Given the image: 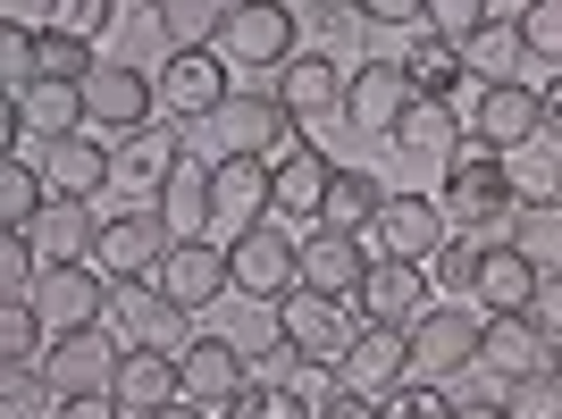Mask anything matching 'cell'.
I'll return each mask as SVG.
<instances>
[{
    "instance_id": "obj_46",
    "label": "cell",
    "mask_w": 562,
    "mask_h": 419,
    "mask_svg": "<svg viewBox=\"0 0 562 419\" xmlns=\"http://www.w3.org/2000/svg\"><path fill=\"white\" fill-rule=\"evenodd\" d=\"M520 43H529V59H554L562 68V0H529L520 9Z\"/></svg>"
},
{
    "instance_id": "obj_44",
    "label": "cell",
    "mask_w": 562,
    "mask_h": 419,
    "mask_svg": "<svg viewBox=\"0 0 562 419\" xmlns=\"http://www.w3.org/2000/svg\"><path fill=\"white\" fill-rule=\"evenodd\" d=\"M504 411L513 419H562V377L538 370V377H520V386H504Z\"/></svg>"
},
{
    "instance_id": "obj_34",
    "label": "cell",
    "mask_w": 562,
    "mask_h": 419,
    "mask_svg": "<svg viewBox=\"0 0 562 419\" xmlns=\"http://www.w3.org/2000/svg\"><path fill=\"white\" fill-rule=\"evenodd\" d=\"M386 143H395V151H412V160H453V151H462V126H453L446 101H412V110H403V126H395Z\"/></svg>"
},
{
    "instance_id": "obj_1",
    "label": "cell",
    "mask_w": 562,
    "mask_h": 419,
    "mask_svg": "<svg viewBox=\"0 0 562 419\" xmlns=\"http://www.w3.org/2000/svg\"><path fill=\"white\" fill-rule=\"evenodd\" d=\"M437 202H446V227H453V235L504 244V235H513V210L529 202V193L513 185V160H504L495 143L462 135V151L446 160V185H437Z\"/></svg>"
},
{
    "instance_id": "obj_21",
    "label": "cell",
    "mask_w": 562,
    "mask_h": 419,
    "mask_svg": "<svg viewBox=\"0 0 562 419\" xmlns=\"http://www.w3.org/2000/svg\"><path fill=\"white\" fill-rule=\"evenodd\" d=\"M412 101H420V93H412L403 59H361V68H352V84H345V117L361 126V135H395Z\"/></svg>"
},
{
    "instance_id": "obj_36",
    "label": "cell",
    "mask_w": 562,
    "mask_h": 419,
    "mask_svg": "<svg viewBox=\"0 0 562 419\" xmlns=\"http://www.w3.org/2000/svg\"><path fill=\"white\" fill-rule=\"evenodd\" d=\"M378 210H386V185H378L370 168H336V185H328V218H319V227L370 235V227H378Z\"/></svg>"
},
{
    "instance_id": "obj_4",
    "label": "cell",
    "mask_w": 562,
    "mask_h": 419,
    "mask_svg": "<svg viewBox=\"0 0 562 419\" xmlns=\"http://www.w3.org/2000/svg\"><path fill=\"white\" fill-rule=\"evenodd\" d=\"M227 269H235V294H244V303H269V310H278L285 294L303 285V244L260 218V227L227 235Z\"/></svg>"
},
{
    "instance_id": "obj_55",
    "label": "cell",
    "mask_w": 562,
    "mask_h": 419,
    "mask_svg": "<svg viewBox=\"0 0 562 419\" xmlns=\"http://www.w3.org/2000/svg\"><path fill=\"white\" fill-rule=\"evenodd\" d=\"M453 419H513V411H504V395H479V403H462Z\"/></svg>"
},
{
    "instance_id": "obj_22",
    "label": "cell",
    "mask_w": 562,
    "mask_h": 419,
    "mask_svg": "<svg viewBox=\"0 0 562 419\" xmlns=\"http://www.w3.org/2000/svg\"><path fill=\"white\" fill-rule=\"evenodd\" d=\"M370 235H378L386 260H428L453 227H446V202H437V193H386V210H378Z\"/></svg>"
},
{
    "instance_id": "obj_49",
    "label": "cell",
    "mask_w": 562,
    "mask_h": 419,
    "mask_svg": "<svg viewBox=\"0 0 562 419\" xmlns=\"http://www.w3.org/2000/svg\"><path fill=\"white\" fill-rule=\"evenodd\" d=\"M487 18H495V0H428V25H437V34H453V43H470Z\"/></svg>"
},
{
    "instance_id": "obj_52",
    "label": "cell",
    "mask_w": 562,
    "mask_h": 419,
    "mask_svg": "<svg viewBox=\"0 0 562 419\" xmlns=\"http://www.w3.org/2000/svg\"><path fill=\"white\" fill-rule=\"evenodd\" d=\"M538 327H546V336L562 344V269H554V278L538 285Z\"/></svg>"
},
{
    "instance_id": "obj_5",
    "label": "cell",
    "mask_w": 562,
    "mask_h": 419,
    "mask_svg": "<svg viewBox=\"0 0 562 419\" xmlns=\"http://www.w3.org/2000/svg\"><path fill=\"white\" fill-rule=\"evenodd\" d=\"M278 210V168L260 160V151H218L211 160V218H218V244L227 235H244V227H260Z\"/></svg>"
},
{
    "instance_id": "obj_30",
    "label": "cell",
    "mask_w": 562,
    "mask_h": 419,
    "mask_svg": "<svg viewBox=\"0 0 562 419\" xmlns=\"http://www.w3.org/2000/svg\"><path fill=\"white\" fill-rule=\"evenodd\" d=\"M538 285H546V269L529 252L487 244V260H479V310H538Z\"/></svg>"
},
{
    "instance_id": "obj_24",
    "label": "cell",
    "mask_w": 562,
    "mask_h": 419,
    "mask_svg": "<svg viewBox=\"0 0 562 419\" xmlns=\"http://www.w3.org/2000/svg\"><path fill=\"white\" fill-rule=\"evenodd\" d=\"M370 244L361 235H345V227H311L303 235V285L311 294H336V303H352V285L370 278Z\"/></svg>"
},
{
    "instance_id": "obj_2",
    "label": "cell",
    "mask_w": 562,
    "mask_h": 419,
    "mask_svg": "<svg viewBox=\"0 0 562 419\" xmlns=\"http://www.w3.org/2000/svg\"><path fill=\"white\" fill-rule=\"evenodd\" d=\"M211 50L227 68H285V59L303 50V18H294L285 0H227Z\"/></svg>"
},
{
    "instance_id": "obj_11",
    "label": "cell",
    "mask_w": 562,
    "mask_h": 419,
    "mask_svg": "<svg viewBox=\"0 0 562 419\" xmlns=\"http://www.w3.org/2000/svg\"><path fill=\"white\" fill-rule=\"evenodd\" d=\"M479 370H495V386H520V377L554 370V336L538 327V310H487V327H479Z\"/></svg>"
},
{
    "instance_id": "obj_58",
    "label": "cell",
    "mask_w": 562,
    "mask_h": 419,
    "mask_svg": "<svg viewBox=\"0 0 562 419\" xmlns=\"http://www.w3.org/2000/svg\"><path fill=\"white\" fill-rule=\"evenodd\" d=\"M554 377H562V344H554Z\"/></svg>"
},
{
    "instance_id": "obj_43",
    "label": "cell",
    "mask_w": 562,
    "mask_h": 419,
    "mask_svg": "<svg viewBox=\"0 0 562 419\" xmlns=\"http://www.w3.org/2000/svg\"><path fill=\"white\" fill-rule=\"evenodd\" d=\"M117 25V0H50V34H76V43H101Z\"/></svg>"
},
{
    "instance_id": "obj_56",
    "label": "cell",
    "mask_w": 562,
    "mask_h": 419,
    "mask_svg": "<svg viewBox=\"0 0 562 419\" xmlns=\"http://www.w3.org/2000/svg\"><path fill=\"white\" fill-rule=\"evenodd\" d=\"M160 419H218V411H211V403H193V395H177V403H168Z\"/></svg>"
},
{
    "instance_id": "obj_35",
    "label": "cell",
    "mask_w": 562,
    "mask_h": 419,
    "mask_svg": "<svg viewBox=\"0 0 562 419\" xmlns=\"http://www.w3.org/2000/svg\"><path fill=\"white\" fill-rule=\"evenodd\" d=\"M177 160H186L177 126H135V135H117V177H126V185H160Z\"/></svg>"
},
{
    "instance_id": "obj_6",
    "label": "cell",
    "mask_w": 562,
    "mask_h": 419,
    "mask_svg": "<svg viewBox=\"0 0 562 419\" xmlns=\"http://www.w3.org/2000/svg\"><path fill=\"white\" fill-rule=\"evenodd\" d=\"M361 336V310L336 303V294H311V285H294L278 303V344L303 352V361H345V344Z\"/></svg>"
},
{
    "instance_id": "obj_15",
    "label": "cell",
    "mask_w": 562,
    "mask_h": 419,
    "mask_svg": "<svg viewBox=\"0 0 562 419\" xmlns=\"http://www.w3.org/2000/svg\"><path fill=\"white\" fill-rule=\"evenodd\" d=\"M428 303H437V285H428L420 260H386V252H378L370 278L352 285V310H361V319H378V327H412Z\"/></svg>"
},
{
    "instance_id": "obj_51",
    "label": "cell",
    "mask_w": 562,
    "mask_h": 419,
    "mask_svg": "<svg viewBox=\"0 0 562 419\" xmlns=\"http://www.w3.org/2000/svg\"><path fill=\"white\" fill-rule=\"evenodd\" d=\"M50 419H126V403L117 395H68V403H50Z\"/></svg>"
},
{
    "instance_id": "obj_18",
    "label": "cell",
    "mask_w": 562,
    "mask_h": 419,
    "mask_svg": "<svg viewBox=\"0 0 562 419\" xmlns=\"http://www.w3.org/2000/svg\"><path fill=\"white\" fill-rule=\"evenodd\" d=\"M43 177H50V202H101L117 185V151L85 126L68 143H43Z\"/></svg>"
},
{
    "instance_id": "obj_17",
    "label": "cell",
    "mask_w": 562,
    "mask_h": 419,
    "mask_svg": "<svg viewBox=\"0 0 562 419\" xmlns=\"http://www.w3.org/2000/svg\"><path fill=\"white\" fill-rule=\"evenodd\" d=\"M227 101H235V84H227V59H218L211 43L168 50V68H160V110L168 117H218Z\"/></svg>"
},
{
    "instance_id": "obj_10",
    "label": "cell",
    "mask_w": 562,
    "mask_h": 419,
    "mask_svg": "<svg viewBox=\"0 0 562 419\" xmlns=\"http://www.w3.org/2000/svg\"><path fill=\"white\" fill-rule=\"evenodd\" d=\"M168 244H177V227H168L160 210H101V235H93V260L110 269V278H151L168 260Z\"/></svg>"
},
{
    "instance_id": "obj_26",
    "label": "cell",
    "mask_w": 562,
    "mask_h": 419,
    "mask_svg": "<svg viewBox=\"0 0 562 419\" xmlns=\"http://www.w3.org/2000/svg\"><path fill=\"white\" fill-rule=\"evenodd\" d=\"M18 117H25V151H43V143H68L93 126V110H85V84H59V76H34L18 93Z\"/></svg>"
},
{
    "instance_id": "obj_23",
    "label": "cell",
    "mask_w": 562,
    "mask_h": 419,
    "mask_svg": "<svg viewBox=\"0 0 562 419\" xmlns=\"http://www.w3.org/2000/svg\"><path fill=\"white\" fill-rule=\"evenodd\" d=\"M278 218H303V235L328 218V185H336V160L319 151V143H285L278 160Z\"/></svg>"
},
{
    "instance_id": "obj_8",
    "label": "cell",
    "mask_w": 562,
    "mask_h": 419,
    "mask_svg": "<svg viewBox=\"0 0 562 419\" xmlns=\"http://www.w3.org/2000/svg\"><path fill=\"white\" fill-rule=\"evenodd\" d=\"M193 310H177L160 294V278H110V336L117 344H160V352H186Z\"/></svg>"
},
{
    "instance_id": "obj_38",
    "label": "cell",
    "mask_w": 562,
    "mask_h": 419,
    "mask_svg": "<svg viewBox=\"0 0 562 419\" xmlns=\"http://www.w3.org/2000/svg\"><path fill=\"white\" fill-rule=\"evenodd\" d=\"M50 352V327L34 303H0V370H43Z\"/></svg>"
},
{
    "instance_id": "obj_9",
    "label": "cell",
    "mask_w": 562,
    "mask_h": 419,
    "mask_svg": "<svg viewBox=\"0 0 562 419\" xmlns=\"http://www.w3.org/2000/svg\"><path fill=\"white\" fill-rule=\"evenodd\" d=\"M110 327V319H101ZM101 327H76V336H50V352H43V386H50V403H68V395H110L117 386V336H101Z\"/></svg>"
},
{
    "instance_id": "obj_53",
    "label": "cell",
    "mask_w": 562,
    "mask_h": 419,
    "mask_svg": "<svg viewBox=\"0 0 562 419\" xmlns=\"http://www.w3.org/2000/svg\"><path fill=\"white\" fill-rule=\"evenodd\" d=\"M319 419H386V403H370V395H336Z\"/></svg>"
},
{
    "instance_id": "obj_25",
    "label": "cell",
    "mask_w": 562,
    "mask_h": 419,
    "mask_svg": "<svg viewBox=\"0 0 562 419\" xmlns=\"http://www.w3.org/2000/svg\"><path fill=\"white\" fill-rule=\"evenodd\" d=\"M117 403L135 419H160L168 403L186 395V377H177V352H160V344H126L117 352V386H110Z\"/></svg>"
},
{
    "instance_id": "obj_27",
    "label": "cell",
    "mask_w": 562,
    "mask_h": 419,
    "mask_svg": "<svg viewBox=\"0 0 562 419\" xmlns=\"http://www.w3.org/2000/svg\"><path fill=\"white\" fill-rule=\"evenodd\" d=\"M218 126H227V151H260V160H278L285 143H303V126L278 110V93H235L218 110Z\"/></svg>"
},
{
    "instance_id": "obj_7",
    "label": "cell",
    "mask_w": 562,
    "mask_h": 419,
    "mask_svg": "<svg viewBox=\"0 0 562 419\" xmlns=\"http://www.w3.org/2000/svg\"><path fill=\"white\" fill-rule=\"evenodd\" d=\"M34 310H43L50 336L101 327V319H110V269H101V260H50L43 285H34Z\"/></svg>"
},
{
    "instance_id": "obj_19",
    "label": "cell",
    "mask_w": 562,
    "mask_h": 419,
    "mask_svg": "<svg viewBox=\"0 0 562 419\" xmlns=\"http://www.w3.org/2000/svg\"><path fill=\"white\" fill-rule=\"evenodd\" d=\"M177 377H186V395H193V403L227 411V403L252 386V352L235 344V336H193V344L177 352Z\"/></svg>"
},
{
    "instance_id": "obj_31",
    "label": "cell",
    "mask_w": 562,
    "mask_h": 419,
    "mask_svg": "<svg viewBox=\"0 0 562 419\" xmlns=\"http://www.w3.org/2000/svg\"><path fill=\"white\" fill-rule=\"evenodd\" d=\"M93 235H101L93 202H50L43 218H34V252L43 260H93Z\"/></svg>"
},
{
    "instance_id": "obj_29",
    "label": "cell",
    "mask_w": 562,
    "mask_h": 419,
    "mask_svg": "<svg viewBox=\"0 0 562 419\" xmlns=\"http://www.w3.org/2000/svg\"><path fill=\"white\" fill-rule=\"evenodd\" d=\"M151 210H160L177 235H211L218 227V218H211V160H193V151H186V160L151 185Z\"/></svg>"
},
{
    "instance_id": "obj_28",
    "label": "cell",
    "mask_w": 562,
    "mask_h": 419,
    "mask_svg": "<svg viewBox=\"0 0 562 419\" xmlns=\"http://www.w3.org/2000/svg\"><path fill=\"white\" fill-rule=\"evenodd\" d=\"M403 76H412V93L420 101H453L462 93V43L437 34V25H412V43H403Z\"/></svg>"
},
{
    "instance_id": "obj_57",
    "label": "cell",
    "mask_w": 562,
    "mask_h": 419,
    "mask_svg": "<svg viewBox=\"0 0 562 419\" xmlns=\"http://www.w3.org/2000/svg\"><path fill=\"white\" fill-rule=\"evenodd\" d=\"M554 193H562V151H554Z\"/></svg>"
},
{
    "instance_id": "obj_33",
    "label": "cell",
    "mask_w": 562,
    "mask_h": 419,
    "mask_svg": "<svg viewBox=\"0 0 562 419\" xmlns=\"http://www.w3.org/2000/svg\"><path fill=\"white\" fill-rule=\"evenodd\" d=\"M43 210H50V177L34 168V151H9V160H0V227H25V235H34Z\"/></svg>"
},
{
    "instance_id": "obj_42",
    "label": "cell",
    "mask_w": 562,
    "mask_h": 419,
    "mask_svg": "<svg viewBox=\"0 0 562 419\" xmlns=\"http://www.w3.org/2000/svg\"><path fill=\"white\" fill-rule=\"evenodd\" d=\"M285 386H294V403L319 419L336 395H345V370H336V361H303V352H285Z\"/></svg>"
},
{
    "instance_id": "obj_48",
    "label": "cell",
    "mask_w": 562,
    "mask_h": 419,
    "mask_svg": "<svg viewBox=\"0 0 562 419\" xmlns=\"http://www.w3.org/2000/svg\"><path fill=\"white\" fill-rule=\"evenodd\" d=\"M453 411H462V403H453L446 386H420V377L386 395V419H453Z\"/></svg>"
},
{
    "instance_id": "obj_45",
    "label": "cell",
    "mask_w": 562,
    "mask_h": 419,
    "mask_svg": "<svg viewBox=\"0 0 562 419\" xmlns=\"http://www.w3.org/2000/svg\"><path fill=\"white\" fill-rule=\"evenodd\" d=\"M218 419H311V411L294 403V386H260V377H252V386H244Z\"/></svg>"
},
{
    "instance_id": "obj_13",
    "label": "cell",
    "mask_w": 562,
    "mask_h": 419,
    "mask_svg": "<svg viewBox=\"0 0 562 419\" xmlns=\"http://www.w3.org/2000/svg\"><path fill=\"white\" fill-rule=\"evenodd\" d=\"M151 278H160V294H168L177 310H211L218 294L235 285V269H227V244H218V235H177Z\"/></svg>"
},
{
    "instance_id": "obj_50",
    "label": "cell",
    "mask_w": 562,
    "mask_h": 419,
    "mask_svg": "<svg viewBox=\"0 0 562 419\" xmlns=\"http://www.w3.org/2000/svg\"><path fill=\"white\" fill-rule=\"evenodd\" d=\"M352 18L361 25H403V34H412V25H428V0H352Z\"/></svg>"
},
{
    "instance_id": "obj_3",
    "label": "cell",
    "mask_w": 562,
    "mask_h": 419,
    "mask_svg": "<svg viewBox=\"0 0 562 419\" xmlns=\"http://www.w3.org/2000/svg\"><path fill=\"white\" fill-rule=\"evenodd\" d=\"M479 327H487V310L428 303L420 319H412V377H420V386H453L462 370H479Z\"/></svg>"
},
{
    "instance_id": "obj_16",
    "label": "cell",
    "mask_w": 562,
    "mask_h": 419,
    "mask_svg": "<svg viewBox=\"0 0 562 419\" xmlns=\"http://www.w3.org/2000/svg\"><path fill=\"white\" fill-rule=\"evenodd\" d=\"M470 135L495 143V151L513 160L520 143L546 135V93L529 84V76H513V84H479V117H470Z\"/></svg>"
},
{
    "instance_id": "obj_47",
    "label": "cell",
    "mask_w": 562,
    "mask_h": 419,
    "mask_svg": "<svg viewBox=\"0 0 562 419\" xmlns=\"http://www.w3.org/2000/svg\"><path fill=\"white\" fill-rule=\"evenodd\" d=\"M43 403H50L43 370H0V419H50Z\"/></svg>"
},
{
    "instance_id": "obj_54",
    "label": "cell",
    "mask_w": 562,
    "mask_h": 419,
    "mask_svg": "<svg viewBox=\"0 0 562 419\" xmlns=\"http://www.w3.org/2000/svg\"><path fill=\"white\" fill-rule=\"evenodd\" d=\"M538 143H554V151H562V76L546 84V135H538Z\"/></svg>"
},
{
    "instance_id": "obj_41",
    "label": "cell",
    "mask_w": 562,
    "mask_h": 419,
    "mask_svg": "<svg viewBox=\"0 0 562 419\" xmlns=\"http://www.w3.org/2000/svg\"><path fill=\"white\" fill-rule=\"evenodd\" d=\"M34 59H43V34L25 18H0V93H25V84H34Z\"/></svg>"
},
{
    "instance_id": "obj_39",
    "label": "cell",
    "mask_w": 562,
    "mask_h": 419,
    "mask_svg": "<svg viewBox=\"0 0 562 419\" xmlns=\"http://www.w3.org/2000/svg\"><path fill=\"white\" fill-rule=\"evenodd\" d=\"M479 260H487V244H479V235H446L420 269H428V285H437V294H470V303H479Z\"/></svg>"
},
{
    "instance_id": "obj_40",
    "label": "cell",
    "mask_w": 562,
    "mask_h": 419,
    "mask_svg": "<svg viewBox=\"0 0 562 419\" xmlns=\"http://www.w3.org/2000/svg\"><path fill=\"white\" fill-rule=\"evenodd\" d=\"M43 269H50V260L34 252V235H25V227H0V303H34Z\"/></svg>"
},
{
    "instance_id": "obj_12",
    "label": "cell",
    "mask_w": 562,
    "mask_h": 419,
    "mask_svg": "<svg viewBox=\"0 0 562 419\" xmlns=\"http://www.w3.org/2000/svg\"><path fill=\"white\" fill-rule=\"evenodd\" d=\"M345 395H370V403H386L395 386H412V327H378V319H361V336L345 344Z\"/></svg>"
},
{
    "instance_id": "obj_14",
    "label": "cell",
    "mask_w": 562,
    "mask_h": 419,
    "mask_svg": "<svg viewBox=\"0 0 562 419\" xmlns=\"http://www.w3.org/2000/svg\"><path fill=\"white\" fill-rule=\"evenodd\" d=\"M345 84H352V68H336L328 50H294V59L278 68V84H269V93H278V110L311 135L319 117H345Z\"/></svg>"
},
{
    "instance_id": "obj_37",
    "label": "cell",
    "mask_w": 562,
    "mask_h": 419,
    "mask_svg": "<svg viewBox=\"0 0 562 419\" xmlns=\"http://www.w3.org/2000/svg\"><path fill=\"white\" fill-rule=\"evenodd\" d=\"M504 244H513V252H529L546 278H554V269H562V193H546V202H520Z\"/></svg>"
},
{
    "instance_id": "obj_20",
    "label": "cell",
    "mask_w": 562,
    "mask_h": 419,
    "mask_svg": "<svg viewBox=\"0 0 562 419\" xmlns=\"http://www.w3.org/2000/svg\"><path fill=\"white\" fill-rule=\"evenodd\" d=\"M85 110H93V135H135L160 117V76L151 68H101L85 84Z\"/></svg>"
},
{
    "instance_id": "obj_32",
    "label": "cell",
    "mask_w": 562,
    "mask_h": 419,
    "mask_svg": "<svg viewBox=\"0 0 562 419\" xmlns=\"http://www.w3.org/2000/svg\"><path fill=\"white\" fill-rule=\"evenodd\" d=\"M520 59H529V43H520V18L504 25V18H487L479 34L462 43V68L479 76V84H513L520 76Z\"/></svg>"
}]
</instances>
